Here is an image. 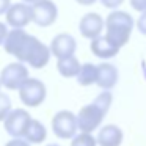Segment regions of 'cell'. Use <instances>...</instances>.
I'll return each instance as SVG.
<instances>
[{"label":"cell","instance_id":"6da1fadb","mask_svg":"<svg viewBox=\"0 0 146 146\" xmlns=\"http://www.w3.org/2000/svg\"><path fill=\"white\" fill-rule=\"evenodd\" d=\"M5 52L19 60V63H27L35 69H41L50 60V47L41 42L38 38L29 35L22 29L10 30L3 42Z\"/></svg>","mask_w":146,"mask_h":146},{"label":"cell","instance_id":"3957f363","mask_svg":"<svg viewBox=\"0 0 146 146\" xmlns=\"http://www.w3.org/2000/svg\"><path fill=\"white\" fill-rule=\"evenodd\" d=\"M133 17L126 11L115 10L105 19V36L116 47H123L129 42L133 30Z\"/></svg>","mask_w":146,"mask_h":146},{"label":"cell","instance_id":"7402d4cb","mask_svg":"<svg viewBox=\"0 0 146 146\" xmlns=\"http://www.w3.org/2000/svg\"><path fill=\"white\" fill-rule=\"evenodd\" d=\"M137 29H138V32L141 33V35L146 36V13L140 14L138 21H137Z\"/></svg>","mask_w":146,"mask_h":146},{"label":"cell","instance_id":"ba28073f","mask_svg":"<svg viewBox=\"0 0 146 146\" xmlns=\"http://www.w3.org/2000/svg\"><path fill=\"white\" fill-rule=\"evenodd\" d=\"M33 22L39 27H49L57 21L58 8L52 0H39L32 5Z\"/></svg>","mask_w":146,"mask_h":146},{"label":"cell","instance_id":"ffe728a7","mask_svg":"<svg viewBox=\"0 0 146 146\" xmlns=\"http://www.w3.org/2000/svg\"><path fill=\"white\" fill-rule=\"evenodd\" d=\"M102 5H104L105 8H108V10H116V8H119L121 5H123L124 0H99Z\"/></svg>","mask_w":146,"mask_h":146},{"label":"cell","instance_id":"7a4b0ae2","mask_svg":"<svg viewBox=\"0 0 146 146\" xmlns=\"http://www.w3.org/2000/svg\"><path fill=\"white\" fill-rule=\"evenodd\" d=\"M113 102V94L110 91H101L91 104L80 108L77 115V126L82 133H93L96 129H101L107 111Z\"/></svg>","mask_w":146,"mask_h":146},{"label":"cell","instance_id":"8fae6325","mask_svg":"<svg viewBox=\"0 0 146 146\" xmlns=\"http://www.w3.org/2000/svg\"><path fill=\"white\" fill-rule=\"evenodd\" d=\"M76 49H77V42L74 39V36H71L69 33H60L50 42V52L58 60L74 57Z\"/></svg>","mask_w":146,"mask_h":146},{"label":"cell","instance_id":"9c48e42d","mask_svg":"<svg viewBox=\"0 0 146 146\" xmlns=\"http://www.w3.org/2000/svg\"><path fill=\"white\" fill-rule=\"evenodd\" d=\"M104 27H105V22L102 19V16L98 13H86L79 22L80 35L86 39H91V41L101 36Z\"/></svg>","mask_w":146,"mask_h":146},{"label":"cell","instance_id":"8992f818","mask_svg":"<svg viewBox=\"0 0 146 146\" xmlns=\"http://www.w3.org/2000/svg\"><path fill=\"white\" fill-rule=\"evenodd\" d=\"M29 79V69L24 66V63H19V61L7 64L0 72V82L8 90H17L19 91L21 86Z\"/></svg>","mask_w":146,"mask_h":146},{"label":"cell","instance_id":"4316f807","mask_svg":"<svg viewBox=\"0 0 146 146\" xmlns=\"http://www.w3.org/2000/svg\"><path fill=\"white\" fill-rule=\"evenodd\" d=\"M141 71H143V77H145V80H146V63L145 61H141Z\"/></svg>","mask_w":146,"mask_h":146},{"label":"cell","instance_id":"cb8c5ba5","mask_svg":"<svg viewBox=\"0 0 146 146\" xmlns=\"http://www.w3.org/2000/svg\"><path fill=\"white\" fill-rule=\"evenodd\" d=\"M8 29H7V25H5L3 22H0V44H3L5 42V39H7V36H8Z\"/></svg>","mask_w":146,"mask_h":146},{"label":"cell","instance_id":"83f0119b","mask_svg":"<svg viewBox=\"0 0 146 146\" xmlns=\"http://www.w3.org/2000/svg\"><path fill=\"white\" fill-rule=\"evenodd\" d=\"M24 2H25V3H36V2H39V0H24Z\"/></svg>","mask_w":146,"mask_h":146},{"label":"cell","instance_id":"277c9868","mask_svg":"<svg viewBox=\"0 0 146 146\" xmlns=\"http://www.w3.org/2000/svg\"><path fill=\"white\" fill-rule=\"evenodd\" d=\"M52 130L61 140H72L77 135V115L69 110H61L52 118Z\"/></svg>","mask_w":146,"mask_h":146},{"label":"cell","instance_id":"9a60e30c","mask_svg":"<svg viewBox=\"0 0 146 146\" xmlns=\"http://www.w3.org/2000/svg\"><path fill=\"white\" fill-rule=\"evenodd\" d=\"M47 138V130H46V126L38 119H32L29 124V129H27L25 135H24V140L29 143H35V145H39V143L46 141Z\"/></svg>","mask_w":146,"mask_h":146},{"label":"cell","instance_id":"2e32d148","mask_svg":"<svg viewBox=\"0 0 146 146\" xmlns=\"http://www.w3.org/2000/svg\"><path fill=\"white\" fill-rule=\"evenodd\" d=\"M80 68H82V64L79 63V60H77L76 57L63 58V60L57 61L58 72L63 77H66V79H69V77H77L80 72Z\"/></svg>","mask_w":146,"mask_h":146},{"label":"cell","instance_id":"4fadbf2b","mask_svg":"<svg viewBox=\"0 0 146 146\" xmlns=\"http://www.w3.org/2000/svg\"><path fill=\"white\" fill-rule=\"evenodd\" d=\"M90 49H91V54L101 60L113 58L119 52V47H116L111 41H108L107 36H99V38L93 39L91 44H90Z\"/></svg>","mask_w":146,"mask_h":146},{"label":"cell","instance_id":"7c38bea8","mask_svg":"<svg viewBox=\"0 0 146 146\" xmlns=\"http://www.w3.org/2000/svg\"><path fill=\"white\" fill-rule=\"evenodd\" d=\"M118 69L111 63H101L98 64V82L96 85L104 91H110L115 85L118 83Z\"/></svg>","mask_w":146,"mask_h":146},{"label":"cell","instance_id":"f1b7e54d","mask_svg":"<svg viewBox=\"0 0 146 146\" xmlns=\"http://www.w3.org/2000/svg\"><path fill=\"white\" fill-rule=\"evenodd\" d=\"M46 146H60V145H57V143H49V145H46Z\"/></svg>","mask_w":146,"mask_h":146},{"label":"cell","instance_id":"44dd1931","mask_svg":"<svg viewBox=\"0 0 146 146\" xmlns=\"http://www.w3.org/2000/svg\"><path fill=\"white\" fill-rule=\"evenodd\" d=\"M130 7L135 11H140V13H146V0H129Z\"/></svg>","mask_w":146,"mask_h":146},{"label":"cell","instance_id":"d6986e66","mask_svg":"<svg viewBox=\"0 0 146 146\" xmlns=\"http://www.w3.org/2000/svg\"><path fill=\"white\" fill-rule=\"evenodd\" d=\"M11 99L5 93H0V121H5L7 116L11 113Z\"/></svg>","mask_w":146,"mask_h":146},{"label":"cell","instance_id":"484cf974","mask_svg":"<svg viewBox=\"0 0 146 146\" xmlns=\"http://www.w3.org/2000/svg\"><path fill=\"white\" fill-rule=\"evenodd\" d=\"M76 2H77V3H80V5H86V7H88V5L96 3L98 0H76Z\"/></svg>","mask_w":146,"mask_h":146},{"label":"cell","instance_id":"603a6c76","mask_svg":"<svg viewBox=\"0 0 146 146\" xmlns=\"http://www.w3.org/2000/svg\"><path fill=\"white\" fill-rule=\"evenodd\" d=\"M5 146H30V143L25 141L24 138H14L11 141H8Z\"/></svg>","mask_w":146,"mask_h":146},{"label":"cell","instance_id":"5bb4252c","mask_svg":"<svg viewBox=\"0 0 146 146\" xmlns=\"http://www.w3.org/2000/svg\"><path fill=\"white\" fill-rule=\"evenodd\" d=\"M124 138L123 130L115 124H107L101 127L98 133V145L99 146H121Z\"/></svg>","mask_w":146,"mask_h":146},{"label":"cell","instance_id":"f546056e","mask_svg":"<svg viewBox=\"0 0 146 146\" xmlns=\"http://www.w3.org/2000/svg\"><path fill=\"white\" fill-rule=\"evenodd\" d=\"M0 86H2V82H0Z\"/></svg>","mask_w":146,"mask_h":146},{"label":"cell","instance_id":"30bf717a","mask_svg":"<svg viewBox=\"0 0 146 146\" xmlns=\"http://www.w3.org/2000/svg\"><path fill=\"white\" fill-rule=\"evenodd\" d=\"M7 22L13 29H24L33 21L32 7L29 3H14L7 11Z\"/></svg>","mask_w":146,"mask_h":146},{"label":"cell","instance_id":"52a82bcc","mask_svg":"<svg viewBox=\"0 0 146 146\" xmlns=\"http://www.w3.org/2000/svg\"><path fill=\"white\" fill-rule=\"evenodd\" d=\"M33 118L30 116V113L27 110L22 108H16L13 110L10 115L7 116V119L3 121L5 124V130H7L8 135H11L13 138H24L27 129H29V124Z\"/></svg>","mask_w":146,"mask_h":146},{"label":"cell","instance_id":"e0dca14e","mask_svg":"<svg viewBox=\"0 0 146 146\" xmlns=\"http://www.w3.org/2000/svg\"><path fill=\"white\" fill-rule=\"evenodd\" d=\"M76 79H77V83H79L80 86L94 85V83L98 82V64H93V63L82 64L80 72Z\"/></svg>","mask_w":146,"mask_h":146},{"label":"cell","instance_id":"d4e9b609","mask_svg":"<svg viewBox=\"0 0 146 146\" xmlns=\"http://www.w3.org/2000/svg\"><path fill=\"white\" fill-rule=\"evenodd\" d=\"M11 7V0H0V14H7Z\"/></svg>","mask_w":146,"mask_h":146},{"label":"cell","instance_id":"5b68a950","mask_svg":"<svg viewBox=\"0 0 146 146\" xmlns=\"http://www.w3.org/2000/svg\"><path fill=\"white\" fill-rule=\"evenodd\" d=\"M47 90L39 79H29L19 90V99L27 107H38L46 101Z\"/></svg>","mask_w":146,"mask_h":146},{"label":"cell","instance_id":"ac0fdd59","mask_svg":"<svg viewBox=\"0 0 146 146\" xmlns=\"http://www.w3.org/2000/svg\"><path fill=\"white\" fill-rule=\"evenodd\" d=\"M71 146H98V140L93 137V133H82L76 135L71 141Z\"/></svg>","mask_w":146,"mask_h":146}]
</instances>
